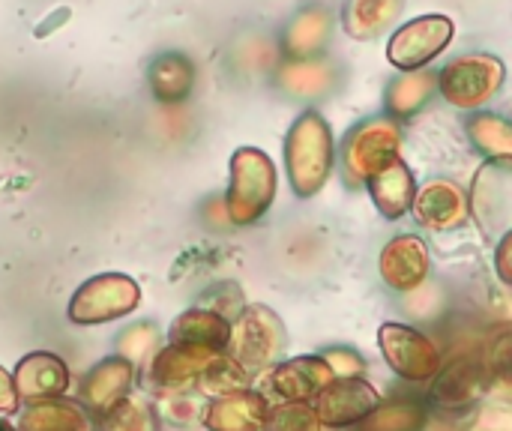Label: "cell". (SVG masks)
Masks as SVG:
<instances>
[{"instance_id":"1","label":"cell","mask_w":512,"mask_h":431,"mask_svg":"<svg viewBox=\"0 0 512 431\" xmlns=\"http://www.w3.org/2000/svg\"><path fill=\"white\" fill-rule=\"evenodd\" d=\"M336 165V138L327 117L306 108L285 135V171L294 195L312 198L324 189Z\"/></svg>"},{"instance_id":"2","label":"cell","mask_w":512,"mask_h":431,"mask_svg":"<svg viewBox=\"0 0 512 431\" xmlns=\"http://www.w3.org/2000/svg\"><path fill=\"white\" fill-rule=\"evenodd\" d=\"M507 84V63L489 51H468L438 69V96L459 111H483Z\"/></svg>"},{"instance_id":"3","label":"cell","mask_w":512,"mask_h":431,"mask_svg":"<svg viewBox=\"0 0 512 431\" xmlns=\"http://www.w3.org/2000/svg\"><path fill=\"white\" fill-rule=\"evenodd\" d=\"M456 21L444 12H423L399 21L387 39V60L396 72L432 69L435 60L453 45Z\"/></svg>"},{"instance_id":"4","label":"cell","mask_w":512,"mask_h":431,"mask_svg":"<svg viewBox=\"0 0 512 431\" xmlns=\"http://www.w3.org/2000/svg\"><path fill=\"white\" fill-rule=\"evenodd\" d=\"M276 198V165L258 147H240L231 156V183L225 207L234 225L258 222Z\"/></svg>"},{"instance_id":"5","label":"cell","mask_w":512,"mask_h":431,"mask_svg":"<svg viewBox=\"0 0 512 431\" xmlns=\"http://www.w3.org/2000/svg\"><path fill=\"white\" fill-rule=\"evenodd\" d=\"M402 129L393 117H366L342 141V165L351 183H369L381 168L399 159Z\"/></svg>"},{"instance_id":"6","label":"cell","mask_w":512,"mask_h":431,"mask_svg":"<svg viewBox=\"0 0 512 431\" xmlns=\"http://www.w3.org/2000/svg\"><path fill=\"white\" fill-rule=\"evenodd\" d=\"M141 306V288L123 273H102L87 279L69 300V321L78 327L108 324L126 318Z\"/></svg>"},{"instance_id":"7","label":"cell","mask_w":512,"mask_h":431,"mask_svg":"<svg viewBox=\"0 0 512 431\" xmlns=\"http://www.w3.org/2000/svg\"><path fill=\"white\" fill-rule=\"evenodd\" d=\"M378 342H381L387 363L405 378H414V381L429 378L438 369V354L432 342L405 324H384L378 333Z\"/></svg>"},{"instance_id":"8","label":"cell","mask_w":512,"mask_h":431,"mask_svg":"<svg viewBox=\"0 0 512 431\" xmlns=\"http://www.w3.org/2000/svg\"><path fill=\"white\" fill-rule=\"evenodd\" d=\"M333 36V15L327 6L309 3L303 6L282 33V54L291 63H312L321 60Z\"/></svg>"},{"instance_id":"9","label":"cell","mask_w":512,"mask_h":431,"mask_svg":"<svg viewBox=\"0 0 512 431\" xmlns=\"http://www.w3.org/2000/svg\"><path fill=\"white\" fill-rule=\"evenodd\" d=\"M273 333H279V321L261 309L252 306L240 315L237 327H231V342H228V357L234 363H240L243 369H258L267 363V357L273 354L276 342Z\"/></svg>"},{"instance_id":"10","label":"cell","mask_w":512,"mask_h":431,"mask_svg":"<svg viewBox=\"0 0 512 431\" xmlns=\"http://www.w3.org/2000/svg\"><path fill=\"white\" fill-rule=\"evenodd\" d=\"M132 378H135V366L129 357H108L84 375L81 402L96 414H108L129 396Z\"/></svg>"},{"instance_id":"11","label":"cell","mask_w":512,"mask_h":431,"mask_svg":"<svg viewBox=\"0 0 512 431\" xmlns=\"http://www.w3.org/2000/svg\"><path fill=\"white\" fill-rule=\"evenodd\" d=\"M435 96H438V69L399 72L390 78L384 90V111L396 123H408L417 114H423Z\"/></svg>"},{"instance_id":"12","label":"cell","mask_w":512,"mask_h":431,"mask_svg":"<svg viewBox=\"0 0 512 431\" xmlns=\"http://www.w3.org/2000/svg\"><path fill=\"white\" fill-rule=\"evenodd\" d=\"M12 381H15L18 399H24V402L57 399L69 387V369L63 366L60 357L45 354V351H36V354H27L18 363Z\"/></svg>"},{"instance_id":"13","label":"cell","mask_w":512,"mask_h":431,"mask_svg":"<svg viewBox=\"0 0 512 431\" xmlns=\"http://www.w3.org/2000/svg\"><path fill=\"white\" fill-rule=\"evenodd\" d=\"M429 273V249L420 237L402 234L381 252V276L396 291H414Z\"/></svg>"},{"instance_id":"14","label":"cell","mask_w":512,"mask_h":431,"mask_svg":"<svg viewBox=\"0 0 512 431\" xmlns=\"http://www.w3.org/2000/svg\"><path fill=\"white\" fill-rule=\"evenodd\" d=\"M216 357L219 354L207 348L168 342V348L156 351L150 360V381L159 387H183L189 381H198Z\"/></svg>"},{"instance_id":"15","label":"cell","mask_w":512,"mask_h":431,"mask_svg":"<svg viewBox=\"0 0 512 431\" xmlns=\"http://www.w3.org/2000/svg\"><path fill=\"white\" fill-rule=\"evenodd\" d=\"M375 390L363 381H339L321 390L315 417L327 426H345L375 411Z\"/></svg>"},{"instance_id":"16","label":"cell","mask_w":512,"mask_h":431,"mask_svg":"<svg viewBox=\"0 0 512 431\" xmlns=\"http://www.w3.org/2000/svg\"><path fill=\"white\" fill-rule=\"evenodd\" d=\"M405 3L408 0H345L342 30L357 42H372L399 24Z\"/></svg>"},{"instance_id":"17","label":"cell","mask_w":512,"mask_h":431,"mask_svg":"<svg viewBox=\"0 0 512 431\" xmlns=\"http://www.w3.org/2000/svg\"><path fill=\"white\" fill-rule=\"evenodd\" d=\"M366 189H369L375 207L384 213V219H402L408 210H414L417 180L402 159H393L387 168H381L375 177H369Z\"/></svg>"},{"instance_id":"18","label":"cell","mask_w":512,"mask_h":431,"mask_svg":"<svg viewBox=\"0 0 512 431\" xmlns=\"http://www.w3.org/2000/svg\"><path fill=\"white\" fill-rule=\"evenodd\" d=\"M168 342H183V345H195V348L225 354L228 342H231V324L216 309H189L171 324Z\"/></svg>"},{"instance_id":"19","label":"cell","mask_w":512,"mask_h":431,"mask_svg":"<svg viewBox=\"0 0 512 431\" xmlns=\"http://www.w3.org/2000/svg\"><path fill=\"white\" fill-rule=\"evenodd\" d=\"M414 213L429 228H456L465 219V192L456 183L435 180L417 192Z\"/></svg>"},{"instance_id":"20","label":"cell","mask_w":512,"mask_h":431,"mask_svg":"<svg viewBox=\"0 0 512 431\" xmlns=\"http://www.w3.org/2000/svg\"><path fill=\"white\" fill-rule=\"evenodd\" d=\"M18 431H90V417L84 408L66 399H39L27 402L21 411Z\"/></svg>"},{"instance_id":"21","label":"cell","mask_w":512,"mask_h":431,"mask_svg":"<svg viewBox=\"0 0 512 431\" xmlns=\"http://www.w3.org/2000/svg\"><path fill=\"white\" fill-rule=\"evenodd\" d=\"M195 87V63L180 51H165L150 63V90L159 102H183Z\"/></svg>"},{"instance_id":"22","label":"cell","mask_w":512,"mask_h":431,"mask_svg":"<svg viewBox=\"0 0 512 431\" xmlns=\"http://www.w3.org/2000/svg\"><path fill=\"white\" fill-rule=\"evenodd\" d=\"M207 429L213 431H255L264 423V402L255 393H225L210 405L204 417Z\"/></svg>"},{"instance_id":"23","label":"cell","mask_w":512,"mask_h":431,"mask_svg":"<svg viewBox=\"0 0 512 431\" xmlns=\"http://www.w3.org/2000/svg\"><path fill=\"white\" fill-rule=\"evenodd\" d=\"M465 132L486 159H512V120L507 117L474 111L465 123Z\"/></svg>"},{"instance_id":"24","label":"cell","mask_w":512,"mask_h":431,"mask_svg":"<svg viewBox=\"0 0 512 431\" xmlns=\"http://www.w3.org/2000/svg\"><path fill=\"white\" fill-rule=\"evenodd\" d=\"M330 372L321 360H312V357H300L297 363H285L279 366L273 375H270V387L285 396V399H303L309 393V384H318L324 381Z\"/></svg>"},{"instance_id":"25","label":"cell","mask_w":512,"mask_h":431,"mask_svg":"<svg viewBox=\"0 0 512 431\" xmlns=\"http://www.w3.org/2000/svg\"><path fill=\"white\" fill-rule=\"evenodd\" d=\"M153 414L147 408H138L132 402H120L117 408L108 411V431H153Z\"/></svg>"},{"instance_id":"26","label":"cell","mask_w":512,"mask_h":431,"mask_svg":"<svg viewBox=\"0 0 512 431\" xmlns=\"http://www.w3.org/2000/svg\"><path fill=\"white\" fill-rule=\"evenodd\" d=\"M312 420H315V414H309V408L285 405L267 417V431H312Z\"/></svg>"},{"instance_id":"27","label":"cell","mask_w":512,"mask_h":431,"mask_svg":"<svg viewBox=\"0 0 512 431\" xmlns=\"http://www.w3.org/2000/svg\"><path fill=\"white\" fill-rule=\"evenodd\" d=\"M495 270H498V276L512 285V228L507 231V237L498 243V252H495Z\"/></svg>"},{"instance_id":"28","label":"cell","mask_w":512,"mask_h":431,"mask_svg":"<svg viewBox=\"0 0 512 431\" xmlns=\"http://www.w3.org/2000/svg\"><path fill=\"white\" fill-rule=\"evenodd\" d=\"M18 408V390L6 369H0V414H12Z\"/></svg>"}]
</instances>
